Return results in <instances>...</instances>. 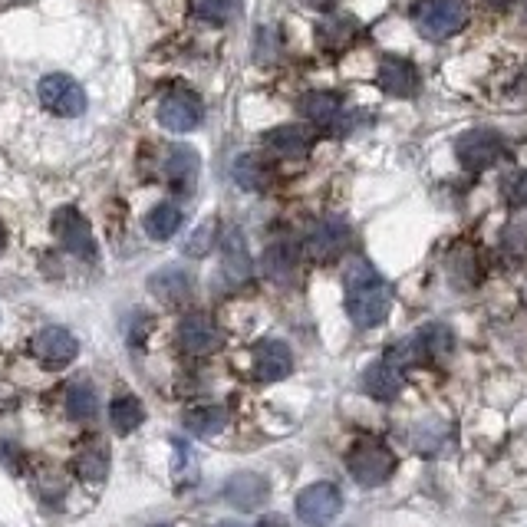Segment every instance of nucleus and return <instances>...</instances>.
<instances>
[{"mask_svg": "<svg viewBox=\"0 0 527 527\" xmlns=\"http://www.w3.org/2000/svg\"><path fill=\"white\" fill-rule=\"evenodd\" d=\"M343 284H346V313L356 327H379L389 310H392V290L383 277L376 274V267L363 261V257H353L343 271Z\"/></svg>", "mask_w": 527, "mask_h": 527, "instance_id": "f257e3e1", "label": "nucleus"}, {"mask_svg": "<svg viewBox=\"0 0 527 527\" xmlns=\"http://www.w3.org/2000/svg\"><path fill=\"white\" fill-rule=\"evenodd\" d=\"M468 24L465 0H422L416 7V27L429 40H448Z\"/></svg>", "mask_w": 527, "mask_h": 527, "instance_id": "f03ea898", "label": "nucleus"}, {"mask_svg": "<svg viewBox=\"0 0 527 527\" xmlns=\"http://www.w3.org/2000/svg\"><path fill=\"white\" fill-rule=\"evenodd\" d=\"M37 93H40L43 109H50L53 116H60V119H76V116H83V112H86L83 86L76 80H70L66 73L43 76L40 86H37Z\"/></svg>", "mask_w": 527, "mask_h": 527, "instance_id": "7ed1b4c3", "label": "nucleus"}, {"mask_svg": "<svg viewBox=\"0 0 527 527\" xmlns=\"http://www.w3.org/2000/svg\"><path fill=\"white\" fill-rule=\"evenodd\" d=\"M340 511L343 495L330 481H317V485H310L297 495V518L307 527H330L333 518H340Z\"/></svg>", "mask_w": 527, "mask_h": 527, "instance_id": "20e7f679", "label": "nucleus"}, {"mask_svg": "<svg viewBox=\"0 0 527 527\" xmlns=\"http://www.w3.org/2000/svg\"><path fill=\"white\" fill-rule=\"evenodd\" d=\"M350 475L353 481H360L363 488H376V485H383V481L396 472V458H392V452L386 445H379V442H363V445H356L353 452H350Z\"/></svg>", "mask_w": 527, "mask_h": 527, "instance_id": "39448f33", "label": "nucleus"}, {"mask_svg": "<svg viewBox=\"0 0 527 527\" xmlns=\"http://www.w3.org/2000/svg\"><path fill=\"white\" fill-rule=\"evenodd\" d=\"M205 106L192 89H168L159 103V122L168 132H192L201 126Z\"/></svg>", "mask_w": 527, "mask_h": 527, "instance_id": "423d86ee", "label": "nucleus"}, {"mask_svg": "<svg viewBox=\"0 0 527 527\" xmlns=\"http://www.w3.org/2000/svg\"><path fill=\"white\" fill-rule=\"evenodd\" d=\"M53 231L56 238L66 251L73 257H80V261H93L96 257V238H93V228H89V221L80 215L76 208H60L53 215Z\"/></svg>", "mask_w": 527, "mask_h": 527, "instance_id": "0eeeda50", "label": "nucleus"}, {"mask_svg": "<svg viewBox=\"0 0 527 527\" xmlns=\"http://www.w3.org/2000/svg\"><path fill=\"white\" fill-rule=\"evenodd\" d=\"M504 152V139L498 136V132L491 129H472L465 132L462 139H458L455 145V155L458 162H462L468 172H485V168H491Z\"/></svg>", "mask_w": 527, "mask_h": 527, "instance_id": "6e6552de", "label": "nucleus"}, {"mask_svg": "<svg viewBox=\"0 0 527 527\" xmlns=\"http://www.w3.org/2000/svg\"><path fill=\"white\" fill-rule=\"evenodd\" d=\"M76 353H80V340L63 327H47L33 336V356L47 369L70 366L76 360Z\"/></svg>", "mask_w": 527, "mask_h": 527, "instance_id": "1a4fd4ad", "label": "nucleus"}, {"mask_svg": "<svg viewBox=\"0 0 527 527\" xmlns=\"http://www.w3.org/2000/svg\"><path fill=\"white\" fill-rule=\"evenodd\" d=\"M267 498H271V485H267V478L257 472H238L228 478V485H224V501L238 511L264 508Z\"/></svg>", "mask_w": 527, "mask_h": 527, "instance_id": "9d476101", "label": "nucleus"}, {"mask_svg": "<svg viewBox=\"0 0 527 527\" xmlns=\"http://www.w3.org/2000/svg\"><path fill=\"white\" fill-rule=\"evenodd\" d=\"M376 83L386 96L409 99V96L419 93V70L409 60H402V56H383L379 73H376Z\"/></svg>", "mask_w": 527, "mask_h": 527, "instance_id": "9b49d317", "label": "nucleus"}, {"mask_svg": "<svg viewBox=\"0 0 527 527\" xmlns=\"http://www.w3.org/2000/svg\"><path fill=\"white\" fill-rule=\"evenodd\" d=\"M294 369V353L280 340H261L254 346V376L261 383H280Z\"/></svg>", "mask_w": 527, "mask_h": 527, "instance_id": "f8f14e48", "label": "nucleus"}, {"mask_svg": "<svg viewBox=\"0 0 527 527\" xmlns=\"http://www.w3.org/2000/svg\"><path fill=\"white\" fill-rule=\"evenodd\" d=\"M178 346L192 356H208L221 346V330L208 317L192 313V317H185L178 323Z\"/></svg>", "mask_w": 527, "mask_h": 527, "instance_id": "ddd939ff", "label": "nucleus"}, {"mask_svg": "<svg viewBox=\"0 0 527 527\" xmlns=\"http://www.w3.org/2000/svg\"><path fill=\"white\" fill-rule=\"evenodd\" d=\"M346 241H350V228H346V221L327 218L307 234L304 251L313 257V261H330V257H336L346 248Z\"/></svg>", "mask_w": 527, "mask_h": 527, "instance_id": "4468645a", "label": "nucleus"}, {"mask_svg": "<svg viewBox=\"0 0 527 527\" xmlns=\"http://www.w3.org/2000/svg\"><path fill=\"white\" fill-rule=\"evenodd\" d=\"M165 172H168V185H172L175 192L192 195L195 182H198V155H195V149H188V145H172L168 162H165Z\"/></svg>", "mask_w": 527, "mask_h": 527, "instance_id": "2eb2a0df", "label": "nucleus"}, {"mask_svg": "<svg viewBox=\"0 0 527 527\" xmlns=\"http://www.w3.org/2000/svg\"><path fill=\"white\" fill-rule=\"evenodd\" d=\"M149 290L168 307L185 304V300L192 297V277L185 271H178V267H162V271H155L149 277Z\"/></svg>", "mask_w": 527, "mask_h": 527, "instance_id": "dca6fc26", "label": "nucleus"}, {"mask_svg": "<svg viewBox=\"0 0 527 527\" xmlns=\"http://www.w3.org/2000/svg\"><path fill=\"white\" fill-rule=\"evenodd\" d=\"M224 277L231 284H244L251 277V254H248V244H244V234L238 228H228L224 231Z\"/></svg>", "mask_w": 527, "mask_h": 527, "instance_id": "f3484780", "label": "nucleus"}, {"mask_svg": "<svg viewBox=\"0 0 527 527\" xmlns=\"http://www.w3.org/2000/svg\"><path fill=\"white\" fill-rule=\"evenodd\" d=\"M402 386H406V379H402V369L399 366H392L389 360L383 363H376V366H369L366 373H363V389L369 392L373 399H396Z\"/></svg>", "mask_w": 527, "mask_h": 527, "instance_id": "a211bd4d", "label": "nucleus"}, {"mask_svg": "<svg viewBox=\"0 0 527 527\" xmlns=\"http://www.w3.org/2000/svg\"><path fill=\"white\" fill-rule=\"evenodd\" d=\"M264 142H267V149L280 155V159H300V155L310 152L313 136L304 126H280V129L267 132Z\"/></svg>", "mask_w": 527, "mask_h": 527, "instance_id": "6ab92c4d", "label": "nucleus"}, {"mask_svg": "<svg viewBox=\"0 0 527 527\" xmlns=\"http://www.w3.org/2000/svg\"><path fill=\"white\" fill-rule=\"evenodd\" d=\"M261 267H264L267 280H274V284H290L297 274V248L290 241L271 244L261 257Z\"/></svg>", "mask_w": 527, "mask_h": 527, "instance_id": "aec40b11", "label": "nucleus"}, {"mask_svg": "<svg viewBox=\"0 0 527 527\" xmlns=\"http://www.w3.org/2000/svg\"><path fill=\"white\" fill-rule=\"evenodd\" d=\"M300 112L323 129H333L343 119V99L336 93H307L300 99Z\"/></svg>", "mask_w": 527, "mask_h": 527, "instance_id": "412c9836", "label": "nucleus"}, {"mask_svg": "<svg viewBox=\"0 0 527 527\" xmlns=\"http://www.w3.org/2000/svg\"><path fill=\"white\" fill-rule=\"evenodd\" d=\"M76 475L89 485H96V481H103L109 475V445L103 439H93L80 448V455H76Z\"/></svg>", "mask_w": 527, "mask_h": 527, "instance_id": "4be33fe9", "label": "nucleus"}, {"mask_svg": "<svg viewBox=\"0 0 527 527\" xmlns=\"http://www.w3.org/2000/svg\"><path fill=\"white\" fill-rule=\"evenodd\" d=\"M182 221H185L182 208L172 205V201H162V205H155L149 215H145V234L155 241H168L182 231Z\"/></svg>", "mask_w": 527, "mask_h": 527, "instance_id": "5701e85b", "label": "nucleus"}, {"mask_svg": "<svg viewBox=\"0 0 527 527\" xmlns=\"http://www.w3.org/2000/svg\"><path fill=\"white\" fill-rule=\"evenodd\" d=\"M224 425H228V409L221 406H201L185 416V429L198 439H211V435L224 432Z\"/></svg>", "mask_w": 527, "mask_h": 527, "instance_id": "b1692460", "label": "nucleus"}, {"mask_svg": "<svg viewBox=\"0 0 527 527\" xmlns=\"http://www.w3.org/2000/svg\"><path fill=\"white\" fill-rule=\"evenodd\" d=\"M109 422H112V429H116L119 435L136 432L139 425L145 422L142 402H139L136 396H119V399H112V406H109Z\"/></svg>", "mask_w": 527, "mask_h": 527, "instance_id": "393cba45", "label": "nucleus"}, {"mask_svg": "<svg viewBox=\"0 0 527 527\" xmlns=\"http://www.w3.org/2000/svg\"><path fill=\"white\" fill-rule=\"evenodd\" d=\"M234 182H238L244 192H264L267 182H271V175H267V168L261 159H254V155H241L238 162H234Z\"/></svg>", "mask_w": 527, "mask_h": 527, "instance_id": "a878e982", "label": "nucleus"}, {"mask_svg": "<svg viewBox=\"0 0 527 527\" xmlns=\"http://www.w3.org/2000/svg\"><path fill=\"white\" fill-rule=\"evenodd\" d=\"M66 412L76 422H86L96 416V389L89 383H73L66 389Z\"/></svg>", "mask_w": 527, "mask_h": 527, "instance_id": "bb28decb", "label": "nucleus"}, {"mask_svg": "<svg viewBox=\"0 0 527 527\" xmlns=\"http://www.w3.org/2000/svg\"><path fill=\"white\" fill-rule=\"evenodd\" d=\"M416 336H419L425 356H432V360H442V356L452 353V346H455V336L445 323H429V327L419 330Z\"/></svg>", "mask_w": 527, "mask_h": 527, "instance_id": "cd10ccee", "label": "nucleus"}, {"mask_svg": "<svg viewBox=\"0 0 527 527\" xmlns=\"http://www.w3.org/2000/svg\"><path fill=\"white\" fill-rule=\"evenodd\" d=\"M353 33H356V20L333 17V20H327V24L320 27V40H323V47L340 50V47H346V43L353 40Z\"/></svg>", "mask_w": 527, "mask_h": 527, "instance_id": "c85d7f7f", "label": "nucleus"}, {"mask_svg": "<svg viewBox=\"0 0 527 527\" xmlns=\"http://www.w3.org/2000/svg\"><path fill=\"white\" fill-rule=\"evenodd\" d=\"M211 244H215V221H208V224H201V228L188 238L185 244V254L188 257H205L211 251Z\"/></svg>", "mask_w": 527, "mask_h": 527, "instance_id": "c756f323", "label": "nucleus"}, {"mask_svg": "<svg viewBox=\"0 0 527 527\" xmlns=\"http://www.w3.org/2000/svg\"><path fill=\"white\" fill-rule=\"evenodd\" d=\"M501 192H504V198L511 201V205H524V201H527V172H514V175L504 178Z\"/></svg>", "mask_w": 527, "mask_h": 527, "instance_id": "7c9ffc66", "label": "nucleus"}, {"mask_svg": "<svg viewBox=\"0 0 527 527\" xmlns=\"http://www.w3.org/2000/svg\"><path fill=\"white\" fill-rule=\"evenodd\" d=\"M195 10L205 20H224L231 10V0H195Z\"/></svg>", "mask_w": 527, "mask_h": 527, "instance_id": "2f4dec72", "label": "nucleus"}, {"mask_svg": "<svg viewBox=\"0 0 527 527\" xmlns=\"http://www.w3.org/2000/svg\"><path fill=\"white\" fill-rule=\"evenodd\" d=\"M257 527H287V521L280 518V514H267V518L257 521Z\"/></svg>", "mask_w": 527, "mask_h": 527, "instance_id": "473e14b6", "label": "nucleus"}, {"mask_svg": "<svg viewBox=\"0 0 527 527\" xmlns=\"http://www.w3.org/2000/svg\"><path fill=\"white\" fill-rule=\"evenodd\" d=\"M307 4H310V7H317V10H330V7L336 4V0H307Z\"/></svg>", "mask_w": 527, "mask_h": 527, "instance_id": "72a5a7b5", "label": "nucleus"}, {"mask_svg": "<svg viewBox=\"0 0 527 527\" xmlns=\"http://www.w3.org/2000/svg\"><path fill=\"white\" fill-rule=\"evenodd\" d=\"M7 248V231H4V224H0V254H4Z\"/></svg>", "mask_w": 527, "mask_h": 527, "instance_id": "f704fd0d", "label": "nucleus"}, {"mask_svg": "<svg viewBox=\"0 0 527 527\" xmlns=\"http://www.w3.org/2000/svg\"><path fill=\"white\" fill-rule=\"evenodd\" d=\"M488 4H491V7H508L511 0H488Z\"/></svg>", "mask_w": 527, "mask_h": 527, "instance_id": "c9c22d12", "label": "nucleus"}, {"mask_svg": "<svg viewBox=\"0 0 527 527\" xmlns=\"http://www.w3.org/2000/svg\"><path fill=\"white\" fill-rule=\"evenodd\" d=\"M152 527H172V524H152Z\"/></svg>", "mask_w": 527, "mask_h": 527, "instance_id": "e433bc0d", "label": "nucleus"}]
</instances>
